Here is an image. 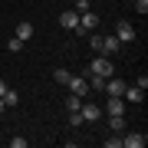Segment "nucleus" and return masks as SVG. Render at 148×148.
<instances>
[{
	"mask_svg": "<svg viewBox=\"0 0 148 148\" xmlns=\"http://www.w3.org/2000/svg\"><path fill=\"white\" fill-rule=\"evenodd\" d=\"M122 99H125V102H142L145 99V89H142V86H125Z\"/></svg>",
	"mask_w": 148,
	"mask_h": 148,
	"instance_id": "11",
	"label": "nucleus"
},
{
	"mask_svg": "<svg viewBox=\"0 0 148 148\" xmlns=\"http://www.w3.org/2000/svg\"><path fill=\"white\" fill-rule=\"evenodd\" d=\"M76 13H82V10H89V0H76V7H73Z\"/></svg>",
	"mask_w": 148,
	"mask_h": 148,
	"instance_id": "23",
	"label": "nucleus"
},
{
	"mask_svg": "<svg viewBox=\"0 0 148 148\" xmlns=\"http://www.w3.org/2000/svg\"><path fill=\"white\" fill-rule=\"evenodd\" d=\"M3 112H7V106H3V99H0V115H3Z\"/></svg>",
	"mask_w": 148,
	"mask_h": 148,
	"instance_id": "25",
	"label": "nucleus"
},
{
	"mask_svg": "<svg viewBox=\"0 0 148 148\" xmlns=\"http://www.w3.org/2000/svg\"><path fill=\"white\" fill-rule=\"evenodd\" d=\"M109 128H112V132H125V115H109Z\"/></svg>",
	"mask_w": 148,
	"mask_h": 148,
	"instance_id": "13",
	"label": "nucleus"
},
{
	"mask_svg": "<svg viewBox=\"0 0 148 148\" xmlns=\"http://www.w3.org/2000/svg\"><path fill=\"white\" fill-rule=\"evenodd\" d=\"M115 36H119V43H132L135 40V27L128 20H119L115 23Z\"/></svg>",
	"mask_w": 148,
	"mask_h": 148,
	"instance_id": "4",
	"label": "nucleus"
},
{
	"mask_svg": "<svg viewBox=\"0 0 148 148\" xmlns=\"http://www.w3.org/2000/svg\"><path fill=\"white\" fill-rule=\"evenodd\" d=\"M89 46L95 49V53H102V36H99V33H92V36H89Z\"/></svg>",
	"mask_w": 148,
	"mask_h": 148,
	"instance_id": "20",
	"label": "nucleus"
},
{
	"mask_svg": "<svg viewBox=\"0 0 148 148\" xmlns=\"http://www.w3.org/2000/svg\"><path fill=\"white\" fill-rule=\"evenodd\" d=\"M89 3H95V0H89Z\"/></svg>",
	"mask_w": 148,
	"mask_h": 148,
	"instance_id": "26",
	"label": "nucleus"
},
{
	"mask_svg": "<svg viewBox=\"0 0 148 148\" xmlns=\"http://www.w3.org/2000/svg\"><path fill=\"white\" fill-rule=\"evenodd\" d=\"M102 86H106V76H89V89H102Z\"/></svg>",
	"mask_w": 148,
	"mask_h": 148,
	"instance_id": "16",
	"label": "nucleus"
},
{
	"mask_svg": "<svg viewBox=\"0 0 148 148\" xmlns=\"http://www.w3.org/2000/svg\"><path fill=\"white\" fill-rule=\"evenodd\" d=\"M53 79H56L59 86H66L69 79H73V73H69V69H63V66H59V69H56V73H53Z\"/></svg>",
	"mask_w": 148,
	"mask_h": 148,
	"instance_id": "15",
	"label": "nucleus"
},
{
	"mask_svg": "<svg viewBox=\"0 0 148 148\" xmlns=\"http://www.w3.org/2000/svg\"><path fill=\"white\" fill-rule=\"evenodd\" d=\"M106 148H122V135L112 132V138H106Z\"/></svg>",
	"mask_w": 148,
	"mask_h": 148,
	"instance_id": "18",
	"label": "nucleus"
},
{
	"mask_svg": "<svg viewBox=\"0 0 148 148\" xmlns=\"http://www.w3.org/2000/svg\"><path fill=\"white\" fill-rule=\"evenodd\" d=\"M59 27H63V30H76V27H79V13H76V10H63V13H59Z\"/></svg>",
	"mask_w": 148,
	"mask_h": 148,
	"instance_id": "7",
	"label": "nucleus"
},
{
	"mask_svg": "<svg viewBox=\"0 0 148 148\" xmlns=\"http://www.w3.org/2000/svg\"><path fill=\"white\" fill-rule=\"evenodd\" d=\"M122 49V43H119V36H102V53L106 56H112V53H119Z\"/></svg>",
	"mask_w": 148,
	"mask_h": 148,
	"instance_id": "12",
	"label": "nucleus"
},
{
	"mask_svg": "<svg viewBox=\"0 0 148 148\" xmlns=\"http://www.w3.org/2000/svg\"><path fill=\"white\" fill-rule=\"evenodd\" d=\"M79 106H82V99H79V95H69V99H66V109H69V112H76Z\"/></svg>",
	"mask_w": 148,
	"mask_h": 148,
	"instance_id": "19",
	"label": "nucleus"
},
{
	"mask_svg": "<svg viewBox=\"0 0 148 148\" xmlns=\"http://www.w3.org/2000/svg\"><path fill=\"white\" fill-rule=\"evenodd\" d=\"M102 112H109V115H125V99H122V95H109V102H106Z\"/></svg>",
	"mask_w": 148,
	"mask_h": 148,
	"instance_id": "6",
	"label": "nucleus"
},
{
	"mask_svg": "<svg viewBox=\"0 0 148 148\" xmlns=\"http://www.w3.org/2000/svg\"><path fill=\"white\" fill-rule=\"evenodd\" d=\"M0 99H3V106H7V109H13V106H20V95H16L13 89H7L3 95H0Z\"/></svg>",
	"mask_w": 148,
	"mask_h": 148,
	"instance_id": "14",
	"label": "nucleus"
},
{
	"mask_svg": "<svg viewBox=\"0 0 148 148\" xmlns=\"http://www.w3.org/2000/svg\"><path fill=\"white\" fill-rule=\"evenodd\" d=\"M69 125H73V128H76V125H82V112H79V109L69 112Z\"/></svg>",
	"mask_w": 148,
	"mask_h": 148,
	"instance_id": "21",
	"label": "nucleus"
},
{
	"mask_svg": "<svg viewBox=\"0 0 148 148\" xmlns=\"http://www.w3.org/2000/svg\"><path fill=\"white\" fill-rule=\"evenodd\" d=\"M7 89H10V86H7V82H3V79H0V95H3V92H7Z\"/></svg>",
	"mask_w": 148,
	"mask_h": 148,
	"instance_id": "24",
	"label": "nucleus"
},
{
	"mask_svg": "<svg viewBox=\"0 0 148 148\" xmlns=\"http://www.w3.org/2000/svg\"><path fill=\"white\" fill-rule=\"evenodd\" d=\"M95 27H99V16H95L92 10H82V13H79V27H76V33H92Z\"/></svg>",
	"mask_w": 148,
	"mask_h": 148,
	"instance_id": "2",
	"label": "nucleus"
},
{
	"mask_svg": "<svg viewBox=\"0 0 148 148\" xmlns=\"http://www.w3.org/2000/svg\"><path fill=\"white\" fill-rule=\"evenodd\" d=\"M89 73H95V76H115V66H112V59L106 56V53H99L95 59H89Z\"/></svg>",
	"mask_w": 148,
	"mask_h": 148,
	"instance_id": "1",
	"label": "nucleus"
},
{
	"mask_svg": "<svg viewBox=\"0 0 148 148\" xmlns=\"http://www.w3.org/2000/svg\"><path fill=\"white\" fill-rule=\"evenodd\" d=\"M7 49H10V53H20V49H23V40L10 36V40H7Z\"/></svg>",
	"mask_w": 148,
	"mask_h": 148,
	"instance_id": "17",
	"label": "nucleus"
},
{
	"mask_svg": "<svg viewBox=\"0 0 148 148\" xmlns=\"http://www.w3.org/2000/svg\"><path fill=\"white\" fill-rule=\"evenodd\" d=\"M135 10L145 16V13H148V0H135Z\"/></svg>",
	"mask_w": 148,
	"mask_h": 148,
	"instance_id": "22",
	"label": "nucleus"
},
{
	"mask_svg": "<svg viewBox=\"0 0 148 148\" xmlns=\"http://www.w3.org/2000/svg\"><path fill=\"white\" fill-rule=\"evenodd\" d=\"M145 142H148V138L142 132H122V145H125V148H145Z\"/></svg>",
	"mask_w": 148,
	"mask_h": 148,
	"instance_id": "5",
	"label": "nucleus"
},
{
	"mask_svg": "<svg viewBox=\"0 0 148 148\" xmlns=\"http://www.w3.org/2000/svg\"><path fill=\"white\" fill-rule=\"evenodd\" d=\"M125 86H128V82H122L119 76H109V79H106V86H102V89H106L109 95H122V92H125Z\"/></svg>",
	"mask_w": 148,
	"mask_h": 148,
	"instance_id": "9",
	"label": "nucleus"
},
{
	"mask_svg": "<svg viewBox=\"0 0 148 148\" xmlns=\"http://www.w3.org/2000/svg\"><path fill=\"white\" fill-rule=\"evenodd\" d=\"M66 86H69V92L79 95V99H86V95H89V79H86V76H73Z\"/></svg>",
	"mask_w": 148,
	"mask_h": 148,
	"instance_id": "3",
	"label": "nucleus"
},
{
	"mask_svg": "<svg viewBox=\"0 0 148 148\" xmlns=\"http://www.w3.org/2000/svg\"><path fill=\"white\" fill-rule=\"evenodd\" d=\"M79 112H82V122H99V119H102V109H99V106H92V102L79 106Z\"/></svg>",
	"mask_w": 148,
	"mask_h": 148,
	"instance_id": "10",
	"label": "nucleus"
},
{
	"mask_svg": "<svg viewBox=\"0 0 148 148\" xmlns=\"http://www.w3.org/2000/svg\"><path fill=\"white\" fill-rule=\"evenodd\" d=\"M33 33H36V30H33V23H30V20H20V23H16V30H13V36L27 43V40H33Z\"/></svg>",
	"mask_w": 148,
	"mask_h": 148,
	"instance_id": "8",
	"label": "nucleus"
}]
</instances>
